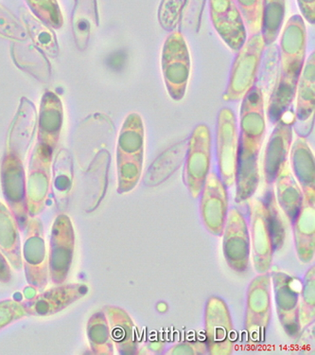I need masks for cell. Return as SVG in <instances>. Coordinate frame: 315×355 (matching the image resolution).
Here are the masks:
<instances>
[{
  "instance_id": "1",
  "label": "cell",
  "mask_w": 315,
  "mask_h": 355,
  "mask_svg": "<svg viewBox=\"0 0 315 355\" xmlns=\"http://www.w3.org/2000/svg\"><path fill=\"white\" fill-rule=\"evenodd\" d=\"M307 32L304 20L294 15L281 35L280 72L268 103L267 116L272 123L287 112L298 92L306 55Z\"/></svg>"
},
{
  "instance_id": "2",
  "label": "cell",
  "mask_w": 315,
  "mask_h": 355,
  "mask_svg": "<svg viewBox=\"0 0 315 355\" xmlns=\"http://www.w3.org/2000/svg\"><path fill=\"white\" fill-rule=\"evenodd\" d=\"M239 180L244 190L258 180V155L265 135L264 98L259 87H253L242 98Z\"/></svg>"
},
{
  "instance_id": "3",
  "label": "cell",
  "mask_w": 315,
  "mask_h": 355,
  "mask_svg": "<svg viewBox=\"0 0 315 355\" xmlns=\"http://www.w3.org/2000/svg\"><path fill=\"white\" fill-rule=\"evenodd\" d=\"M144 123L138 113H130L118 136L117 163L118 191L131 190L141 178L144 152Z\"/></svg>"
},
{
  "instance_id": "4",
  "label": "cell",
  "mask_w": 315,
  "mask_h": 355,
  "mask_svg": "<svg viewBox=\"0 0 315 355\" xmlns=\"http://www.w3.org/2000/svg\"><path fill=\"white\" fill-rule=\"evenodd\" d=\"M161 67L165 87L170 97L179 102L187 92L192 67L188 44L179 31H172L165 40Z\"/></svg>"
},
{
  "instance_id": "5",
  "label": "cell",
  "mask_w": 315,
  "mask_h": 355,
  "mask_svg": "<svg viewBox=\"0 0 315 355\" xmlns=\"http://www.w3.org/2000/svg\"><path fill=\"white\" fill-rule=\"evenodd\" d=\"M265 46L262 33H259L245 41L244 46L237 51L232 64L228 85L223 95L224 101L237 102L242 100L254 87Z\"/></svg>"
},
{
  "instance_id": "6",
  "label": "cell",
  "mask_w": 315,
  "mask_h": 355,
  "mask_svg": "<svg viewBox=\"0 0 315 355\" xmlns=\"http://www.w3.org/2000/svg\"><path fill=\"white\" fill-rule=\"evenodd\" d=\"M1 186L8 208L17 220L19 229L24 230L28 219L27 182L22 157L8 149L1 164Z\"/></svg>"
},
{
  "instance_id": "7",
  "label": "cell",
  "mask_w": 315,
  "mask_h": 355,
  "mask_svg": "<svg viewBox=\"0 0 315 355\" xmlns=\"http://www.w3.org/2000/svg\"><path fill=\"white\" fill-rule=\"evenodd\" d=\"M22 258L25 276L30 288L43 291L48 285V255L46 254L43 224L39 218L30 217L26 227Z\"/></svg>"
},
{
  "instance_id": "8",
  "label": "cell",
  "mask_w": 315,
  "mask_h": 355,
  "mask_svg": "<svg viewBox=\"0 0 315 355\" xmlns=\"http://www.w3.org/2000/svg\"><path fill=\"white\" fill-rule=\"evenodd\" d=\"M75 232L71 217L59 214L54 220L48 252V274L53 284H64L73 261Z\"/></svg>"
},
{
  "instance_id": "9",
  "label": "cell",
  "mask_w": 315,
  "mask_h": 355,
  "mask_svg": "<svg viewBox=\"0 0 315 355\" xmlns=\"http://www.w3.org/2000/svg\"><path fill=\"white\" fill-rule=\"evenodd\" d=\"M89 286L84 284H59L23 302L27 315L50 317L66 309L84 297Z\"/></svg>"
},
{
  "instance_id": "10",
  "label": "cell",
  "mask_w": 315,
  "mask_h": 355,
  "mask_svg": "<svg viewBox=\"0 0 315 355\" xmlns=\"http://www.w3.org/2000/svg\"><path fill=\"white\" fill-rule=\"evenodd\" d=\"M64 110L60 98L53 92L43 95L38 123L37 144L33 153L53 159L63 126Z\"/></svg>"
},
{
  "instance_id": "11",
  "label": "cell",
  "mask_w": 315,
  "mask_h": 355,
  "mask_svg": "<svg viewBox=\"0 0 315 355\" xmlns=\"http://www.w3.org/2000/svg\"><path fill=\"white\" fill-rule=\"evenodd\" d=\"M209 14L216 32L232 51H237L246 41V28L234 0H208Z\"/></svg>"
},
{
  "instance_id": "12",
  "label": "cell",
  "mask_w": 315,
  "mask_h": 355,
  "mask_svg": "<svg viewBox=\"0 0 315 355\" xmlns=\"http://www.w3.org/2000/svg\"><path fill=\"white\" fill-rule=\"evenodd\" d=\"M217 146L219 170L224 180L231 183L237 169V128L236 116L231 108L219 110L217 120Z\"/></svg>"
},
{
  "instance_id": "13",
  "label": "cell",
  "mask_w": 315,
  "mask_h": 355,
  "mask_svg": "<svg viewBox=\"0 0 315 355\" xmlns=\"http://www.w3.org/2000/svg\"><path fill=\"white\" fill-rule=\"evenodd\" d=\"M210 160V131L206 124H199L193 130L188 144L186 178L192 190L202 186Z\"/></svg>"
},
{
  "instance_id": "14",
  "label": "cell",
  "mask_w": 315,
  "mask_h": 355,
  "mask_svg": "<svg viewBox=\"0 0 315 355\" xmlns=\"http://www.w3.org/2000/svg\"><path fill=\"white\" fill-rule=\"evenodd\" d=\"M51 162L32 155L27 181L28 217H35L45 209L51 186Z\"/></svg>"
},
{
  "instance_id": "15",
  "label": "cell",
  "mask_w": 315,
  "mask_h": 355,
  "mask_svg": "<svg viewBox=\"0 0 315 355\" xmlns=\"http://www.w3.org/2000/svg\"><path fill=\"white\" fill-rule=\"evenodd\" d=\"M0 251L15 270L23 268L21 240L19 225L6 205L0 202Z\"/></svg>"
},
{
  "instance_id": "16",
  "label": "cell",
  "mask_w": 315,
  "mask_h": 355,
  "mask_svg": "<svg viewBox=\"0 0 315 355\" xmlns=\"http://www.w3.org/2000/svg\"><path fill=\"white\" fill-rule=\"evenodd\" d=\"M291 121L286 120L283 116L276 121V128L268 142L265 154V175L268 180H272L284 164L283 160L289 151L291 141Z\"/></svg>"
},
{
  "instance_id": "17",
  "label": "cell",
  "mask_w": 315,
  "mask_h": 355,
  "mask_svg": "<svg viewBox=\"0 0 315 355\" xmlns=\"http://www.w3.org/2000/svg\"><path fill=\"white\" fill-rule=\"evenodd\" d=\"M99 24L97 0H75L72 15V30L75 43L80 51H84L94 28Z\"/></svg>"
},
{
  "instance_id": "18",
  "label": "cell",
  "mask_w": 315,
  "mask_h": 355,
  "mask_svg": "<svg viewBox=\"0 0 315 355\" xmlns=\"http://www.w3.org/2000/svg\"><path fill=\"white\" fill-rule=\"evenodd\" d=\"M315 57L309 55L306 66L303 67L298 85L296 119L306 123L314 116L315 106Z\"/></svg>"
},
{
  "instance_id": "19",
  "label": "cell",
  "mask_w": 315,
  "mask_h": 355,
  "mask_svg": "<svg viewBox=\"0 0 315 355\" xmlns=\"http://www.w3.org/2000/svg\"><path fill=\"white\" fill-rule=\"evenodd\" d=\"M20 20L27 30L35 46L45 55L56 57L59 53L58 41L53 28L41 22L32 14L30 10L20 9Z\"/></svg>"
},
{
  "instance_id": "20",
  "label": "cell",
  "mask_w": 315,
  "mask_h": 355,
  "mask_svg": "<svg viewBox=\"0 0 315 355\" xmlns=\"http://www.w3.org/2000/svg\"><path fill=\"white\" fill-rule=\"evenodd\" d=\"M12 57L15 64L38 80L48 79L51 74L50 63L46 55L37 46H22L15 42L12 48Z\"/></svg>"
},
{
  "instance_id": "21",
  "label": "cell",
  "mask_w": 315,
  "mask_h": 355,
  "mask_svg": "<svg viewBox=\"0 0 315 355\" xmlns=\"http://www.w3.org/2000/svg\"><path fill=\"white\" fill-rule=\"evenodd\" d=\"M285 17V0H262V35L265 45H272L280 35Z\"/></svg>"
},
{
  "instance_id": "22",
  "label": "cell",
  "mask_w": 315,
  "mask_h": 355,
  "mask_svg": "<svg viewBox=\"0 0 315 355\" xmlns=\"http://www.w3.org/2000/svg\"><path fill=\"white\" fill-rule=\"evenodd\" d=\"M87 336L90 347L96 354H111L109 334L105 315L102 313L93 315L87 324Z\"/></svg>"
},
{
  "instance_id": "23",
  "label": "cell",
  "mask_w": 315,
  "mask_h": 355,
  "mask_svg": "<svg viewBox=\"0 0 315 355\" xmlns=\"http://www.w3.org/2000/svg\"><path fill=\"white\" fill-rule=\"evenodd\" d=\"M30 11L36 18L53 30L64 25V17L57 0H26Z\"/></svg>"
},
{
  "instance_id": "24",
  "label": "cell",
  "mask_w": 315,
  "mask_h": 355,
  "mask_svg": "<svg viewBox=\"0 0 315 355\" xmlns=\"http://www.w3.org/2000/svg\"><path fill=\"white\" fill-rule=\"evenodd\" d=\"M291 162L294 169L302 182H314V157L304 139H298L294 144Z\"/></svg>"
},
{
  "instance_id": "25",
  "label": "cell",
  "mask_w": 315,
  "mask_h": 355,
  "mask_svg": "<svg viewBox=\"0 0 315 355\" xmlns=\"http://www.w3.org/2000/svg\"><path fill=\"white\" fill-rule=\"evenodd\" d=\"M0 36L15 42H24L30 37L21 20L2 4H0Z\"/></svg>"
},
{
  "instance_id": "26",
  "label": "cell",
  "mask_w": 315,
  "mask_h": 355,
  "mask_svg": "<svg viewBox=\"0 0 315 355\" xmlns=\"http://www.w3.org/2000/svg\"><path fill=\"white\" fill-rule=\"evenodd\" d=\"M185 0H161L157 18L160 26L167 32H172L179 25Z\"/></svg>"
},
{
  "instance_id": "27",
  "label": "cell",
  "mask_w": 315,
  "mask_h": 355,
  "mask_svg": "<svg viewBox=\"0 0 315 355\" xmlns=\"http://www.w3.org/2000/svg\"><path fill=\"white\" fill-rule=\"evenodd\" d=\"M242 19L251 35L262 32V0H236Z\"/></svg>"
},
{
  "instance_id": "28",
  "label": "cell",
  "mask_w": 315,
  "mask_h": 355,
  "mask_svg": "<svg viewBox=\"0 0 315 355\" xmlns=\"http://www.w3.org/2000/svg\"><path fill=\"white\" fill-rule=\"evenodd\" d=\"M205 4L206 0H185L180 20L182 27L190 32L198 33Z\"/></svg>"
},
{
  "instance_id": "29",
  "label": "cell",
  "mask_w": 315,
  "mask_h": 355,
  "mask_svg": "<svg viewBox=\"0 0 315 355\" xmlns=\"http://www.w3.org/2000/svg\"><path fill=\"white\" fill-rule=\"evenodd\" d=\"M27 317L22 302L14 300L0 302V330L11 325L15 321Z\"/></svg>"
},
{
  "instance_id": "30",
  "label": "cell",
  "mask_w": 315,
  "mask_h": 355,
  "mask_svg": "<svg viewBox=\"0 0 315 355\" xmlns=\"http://www.w3.org/2000/svg\"><path fill=\"white\" fill-rule=\"evenodd\" d=\"M298 3L305 19L311 24H314L315 0H298Z\"/></svg>"
},
{
  "instance_id": "31",
  "label": "cell",
  "mask_w": 315,
  "mask_h": 355,
  "mask_svg": "<svg viewBox=\"0 0 315 355\" xmlns=\"http://www.w3.org/2000/svg\"><path fill=\"white\" fill-rule=\"evenodd\" d=\"M12 279L11 266L0 251V282L8 284Z\"/></svg>"
}]
</instances>
